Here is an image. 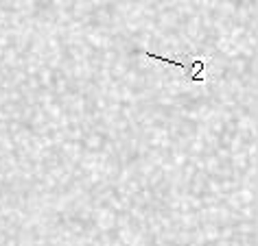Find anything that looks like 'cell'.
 <instances>
[{
    "label": "cell",
    "mask_w": 258,
    "mask_h": 246,
    "mask_svg": "<svg viewBox=\"0 0 258 246\" xmlns=\"http://www.w3.org/2000/svg\"><path fill=\"white\" fill-rule=\"evenodd\" d=\"M147 57H151V59L156 61H162V63H169V66H175L179 70H184L186 76L192 81V83H204L206 81V68H208V59L206 57H197V59H192V63H186V61H175V59H169V57H162V55H153V53H143Z\"/></svg>",
    "instance_id": "1"
}]
</instances>
